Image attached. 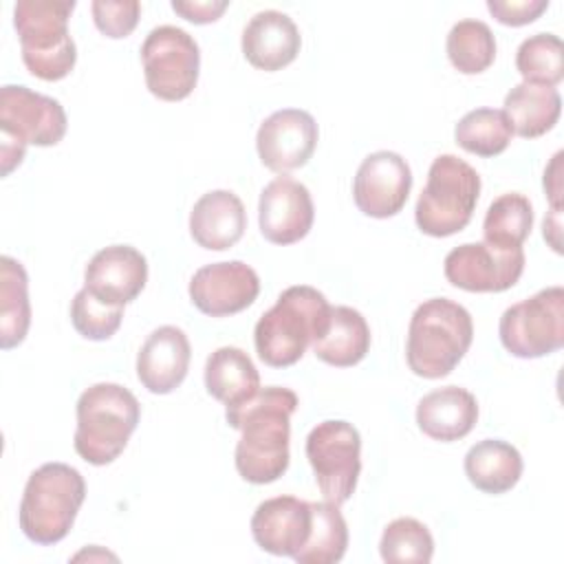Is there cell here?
Listing matches in <instances>:
<instances>
[{
	"label": "cell",
	"instance_id": "obj_1",
	"mask_svg": "<svg viewBox=\"0 0 564 564\" xmlns=\"http://www.w3.org/2000/svg\"><path fill=\"white\" fill-rule=\"evenodd\" d=\"M297 394L289 388H260L238 408H227L229 427L240 432L234 463L242 480L269 485L289 469L291 414L297 410Z\"/></svg>",
	"mask_w": 564,
	"mask_h": 564
},
{
	"label": "cell",
	"instance_id": "obj_2",
	"mask_svg": "<svg viewBox=\"0 0 564 564\" xmlns=\"http://www.w3.org/2000/svg\"><path fill=\"white\" fill-rule=\"evenodd\" d=\"M330 308L326 295L308 284L284 289L256 324L253 344L258 357L271 368L297 364L306 348L326 333Z\"/></svg>",
	"mask_w": 564,
	"mask_h": 564
},
{
	"label": "cell",
	"instance_id": "obj_3",
	"mask_svg": "<svg viewBox=\"0 0 564 564\" xmlns=\"http://www.w3.org/2000/svg\"><path fill=\"white\" fill-rule=\"evenodd\" d=\"M474 339L469 311L447 297H432L416 306L408 326L405 359L423 379L447 377L465 357Z\"/></svg>",
	"mask_w": 564,
	"mask_h": 564
},
{
	"label": "cell",
	"instance_id": "obj_4",
	"mask_svg": "<svg viewBox=\"0 0 564 564\" xmlns=\"http://www.w3.org/2000/svg\"><path fill=\"white\" fill-rule=\"evenodd\" d=\"M141 419L137 397L119 383H95L77 399L75 452L90 465H108L121 456Z\"/></svg>",
	"mask_w": 564,
	"mask_h": 564
},
{
	"label": "cell",
	"instance_id": "obj_5",
	"mask_svg": "<svg viewBox=\"0 0 564 564\" xmlns=\"http://www.w3.org/2000/svg\"><path fill=\"white\" fill-rule=\"evenodd\" d=\"M86 498L84 476L66 463H44L31 471L20 500L22 533L42 546L62 542Z\"/></svg>",
	"mask_w": 564,
	"mask_h": 564
},
{
	"label": "cell",
	"instance_id": "obj_6",
	"mask_svg": "<svg viewBox=\"0 0 564 564\" xmlns=\"http://www.w3.org/2000/svg\"><path fill=\"white\" fill-rule=\"evenodd\" d=\"M75 0H20L13 26L26 70L44 82L64 79L77 62V46L68 33Z\"/></svg>",
	"mask_w": 564,
	"mask_h": 564
},
{
	"label": "cell",
	"instance_id": "obj_7",
	"mask_svg": "<svg viewBox=\"0 0 564 564\" xmlns=\"http://www.w3.org/2000/svg\"><path fill=\"white\" fill-rule=\"evenodd\" d=\"M66 112L53 97L22 84L0 88V165L9 176L24 159L26 145H57L66 134Z\"/></svg>",
	"mask_w": 564,
	"mask_h": 564
},
{
	"label": "cell",
	"instance_id": "obj_8",
	"mask_svg": "<svg viewBox=\"0 0 564 564\" xmlns=\"http://www.w3.org/2000/svg\"><path fill=\"white\" fill-rule=\"evenodd\" d=\"M478 196V172L454 154H441L432 161L427 183L416 200V227L434 238L454 236L469 225Z\"/></svg>",
	"mask_w": 564,
	"mask_h": 564
},
{
	"label": "cell",
	"instance_id": "obj_9",
	"mask_svg": "<svg viewBox=\"0 0 564 564\" xmlns=\"http://www.w3.org/2000/svg\"><path fill=\"white\" fill-rule=\"evenodd\" d=\"M507 352L520 359H538L564 346V289L546 286L535 295L511 304L498 324Z\"/></svg>",
	"mask_w": 564,
	"mask_h": 564
},
{
	"label": "cell",
	"instance_id": "obj_10",
	"mask_svg": "<svg viewBox=\"0 0 564 564\" xmlns=\"http://www.w3.org/2000/svg\"><path fill=\"white\" fill-rule=\"evenodd\" d=\"M148 90L163 101H181L198 84L200 51L196 40L172 24L154 26L141 44Z\"/></svg>",
	"mask_w": 564,
	"mask_h": 564
},
{
	"label": "cell",
	"instance_id": "obj_11",
	"mask_svg": "<svg viewBox=\"0 0 564 564\" xmlns=\"http://www.w3.org/2000/svg\"><path fill=\"white\" fill-rule=\"evenodd\" d=\"M306 458L324 500L344 505L361 474V436L348 421L328 419L306 436Z\"/></svg>",
	"mask_w": 564,
	"mask_h": 564
},
{
	"label": "cell",
	"instance_id": "obj_12",
	"mask_svg": "<svg viewBox=\"0 0 564 564\" xmlns=\"http://www.w3.org/2000/svg\"><path fill=\"white\" fill-rule=\"evenodd\" d=\"M524 271L522 247L505 249L489 242L454 247L443 262L447 282L469 293H500L511 289Z\"/></svg>",
	"mask_w": 564,
	"mask_h": 564
},
{
	"label": "cell",
	"instance_id": "obj_13",
	"mask_svg": "<svg viewBox=\"0 0 564 564\" xmlns=\"http://www.w3.org/2000/svg\"><path fill=\"white\" fill-rule=\"evenodd\" d=\"M317 121L300 108H282L269 115L256 134V150L264 167L286 174L304 167L317 145Z\"/></svg>",
	"mask_w": 564,
	"mask_h": 564
},
{
	"label": "cell",
	"instance_id": "obj_14",
	"mask_svg": "<svg viewBox=\"0 0 564 564\" xmlns=\"http://www.w3.org/2000/svg\"><path fill=\"white\" fill-rule=\"evenodd\" d=\"M412 189V170L408 161L390 150L368 154L357 167L352 198L361 214L370 218H390L399 214Z\"/></svg>",
	"mask_w": 564,
	"mask_h": 564
},
{
	"label": "cell",
	"instance_id": "obj_15",
	"mask_svg": "<svg viewBox=\"0 0 564 564\" xmlns=\"http://www.w3.org/2000/svg\"><path fill=\"white\" fill-rule=\"evenodd\" d=\"M260 293L258 273L242 260L212 262L189 280L192 304L209 317H227L245 311Z\"/></svg>",
	"mask_w": 564,
	"mask_h": 564
},
{
	"label": "cell",
	"instance_id": "obj_16",
	"mask_svg": "<svg viewBox=\"0 0 564 564\" xmlns=\"http://www.w3.org/2000/svg\"><path fill=\"white\" fill-rule=\"evenodd\" d=\"M315 207L306 185L278 176L264 185L258 203L260 234L273 245L300 242L313 227Z\"/></svg>",
	"mask_w": 564,
	"mask_h": 564
},
{
	"label": "cell",
	"instance_id": "obj_17",
	"mask_svg": "<svg viewBox=\"0 0 564 564\" xmlns=\"http://www.w3.org/2000/svg\"><path fill=\"white\" fill-rule=\"evenodd\" d=\"M148 282V260L130 245L99 249L84 271V286L108 306H126Z\"/></svg>",
	"mask_w": 564,
	"mask_h": 564
},
{
	"label": "cell",
	"instance_id": "obj_18",
	"mask_svg": "<svg viewBox=\"0 0 564 564\" xmlns=\"http://www.w3.org/2000/svg\"><path fill=\"white\" fill-rule=\"evenodd\" d=\"M311 533V502L295 496H275L260 502L251 516L256 544L271 553L293 557Z\"/></svg>",
	"mask_w": 564,
	"mask_h": 564
},
{
	"label": "cell",
	"instance_id": "obj_19",
	"mask_svg": "<svg viewBox=\"0 0 564 564\" xmlns=\"http://www.w3.org/2000/svg\"><path fill=\"white\" fill-rule=\"evenodd\" d=\"M192 348L178 326H159L137 355V377L152 394H170L187 377Z\"/></svg>",
	"mask_w": 564,
	"mask_h": 564
},
{
	"label": "cell",
	"instance_id": "obj_20",
	"mask_svg": "<svg viewBox=\"0 0 564 564\" xmlns=\"http://www.w3.org/2000/svg\"><path fill=\"white\" fill-rule=\"evenodd\" d=\"M242 55L260 70L273 73L289 66L302 46L300 31L295 22L275 9L258 11L242 29Z\"/></svg>",
	"mask_w": 564,
	"mask_h": 564
},
{
	"label": "cell",
	"instance_id": "obj_21",
	"mask_svg": "<svg viewBox=\"0 0 564 564\" xmlns=\"http://www.w3.org/2000/svg\"><path fill=\"white\" fill-rule=\"evenodd\" d=\"M247 229V212L242 200L229 189H212L203 194L189 212V234L194 242L209 251L234 247Z\"/></svg>",
	"mask_w": 564,
	"mask_h": 564
},
{
	"label": "cell",
	"instance_id": "obj_22",
	"mask_svg": "<svg viewBox=\"0 0 564 564\" xmlns=\"http://www.w3.org/2000/svg\"><path fill=\"white\" fill-rule=\"evenodd\" d=\"M478 421L476 397L458 386H445L427 392L416 405L419 430L441 443L467 436Z\"/></svg>",
	"mask_w": 564,
	"mask_h": 564
},
{
	"label": "cell",
	"instance_id": "obj_23",
	"mask_svg": "<svg viewBox=\"0 0 564 564\" xmlns=\"http://www.w3.org/2000/svg\"><path fill=\"white\" fill-rule=\"evenodd\" d=\"M205 388L216 401L238 408L260 390V375L242 348L220 346L205 361Z\"/></svg>",
	"mask_w": 564,
	"mask_h": 564
},
{
	"label": "cell",
	"instance_id": "obj_24",
	"mask_svg": "<svg viewBox=\"0 0 564 564\" xmlns=\"http://www.w3.org/2000/svg\"><path fill=\"white\" fill-rule=\"evenodd\" d=\"M463 467L469 482L478 491L500 496L518 485L524 463L511 443L500 438H485L469 447Z\"/></svg>",
	"mask_w": 564,
	"mask_h": 564
},
{
	"label": "cell",
	"instance_id": "obj_25",
	"mask_svg": "<svg viewBox=\"0 0 564 564\" xmlns=\"http://www.w3.org/2000/svg\"><path fill=\"white\" fill-rule=\"evenodd\" d=\"M311 348L319 361L335 368H350L370 350V326L357 308L333 306L326 333Z\"/></svg>",
	"mask_w": 564,
	"mask_h": 564
},
{
	"label": "cell",
	"instance_id": "obj_26",
	"mask_svg": "<svg viewBox=\"0 0 564 564\" xmlns=\"http://www.w3.org/2000/svg\"><path fill=\"white\" fill-rule=\"evenodd\" d=\"M502 112L507 115L513 134L522 139H538L557 123L562 97L557 88L520 82L507 93Z\"/></svg>",
	"mask_w": 564,
	"mask_h": 564
},
{
	"label": "cell",
	"instance_id": "obj_27",
	"mask_svg": "<svg viewBox=\"0 0 564 564\" xmlns=\"http://www.w3.org/2000/svg\"><path fill=\"white\" fill-rule=\"evenodd\" d=\"M31 302L24 267L11 256L0 258V348L20 346L29 333Z\"/></svg>",
	"mask_w": 564,
	"mask_h": 564
},
{
	"label": "cell",
	"instance_id": "obj_28",
	"mask_svg": "<svg viewBox=\"0 0 564 564\" xmlns=\"http://www.w3.org/2000/svg\"><path fill=\"white\" fill-rule=\"evenodd\" d=\"M348 549V527L339 505L311 502V533L293 555L297 564H335Z\"/></svg>",
	"mask_w": 564,
	"mask_h": 564
},
{
	"label": "cell",
	"instance_id": "obj_29",
	"mask_svg": "<svg viewBox=\"0 0 564 564\" xmlns=\"http://www.w3.org/2000/svg\"><path fill=\"white\" fill-rule=\"evenodd\" d=\"M513 130L502 110L476 108L463 115L454 128L456 143L476 156H498L511 143Z\"/></svg>",
	"mask_w": 564,
	"mask_h": 564
},
{
	"label": "cell",
	"instance_id": "obj_30",
	"mask_svg": "<svg viewBox=\"0 0 564 564\" xmlns=\"http://www.w3.org/2000/svg\"><path fill=\"white\" fill-rule=\"evenodd\" d=\"M533 229V207L524 194L509 192L498 196L485 214L482 234L485 242L513 249L522 247Z\"/></svg>",
	"mask_w": 564,
	"mask_h": 564
},
{
	"label": "cell",
	"instance_id": "obj_31",
	"mask_svg": "<svg viewBox=\"0 0 564 564\" xmlns=\"http://www.w3.org/2000/svg\"><path fill=\"white\" fill-rule=\"evenodd\" d=\"M447 57L463 75H478L496 59V37L480 20H460L447 33Z\"/></svg>",
	"mask_w": 564,
	"mask_h": 564
},
{
	"label": "cell",
	"instance_id": "obj_32",
	"mask_svg": "<svg viewBox=\"0 0 564 564\" xmlns=\"http://www.w3.org/2000/svg\"><path fill=\"white\" fill-rule=\"evenodd\" d=\"M516 68L527 84L555 88L564 77L562 40L553 33H535L516 51Z\"/></svg>",
	"mask_w": 564,
	"mask_h": 564
},
{
	"label": "cell",
	"instance_id": "obj_33",
	"mask_svg": "<svg viewBox=\"0 0 564 564\" xmlns=\"http://www.w3.org/2000/svg\"><path fill=\"white\" fill-rule=\"evenodd\" d=\"M379 553L388 564H427L434 555V538L416 518H397L383 529Z\"/></svg>",
	"mask_w": 564,
	"mask_h": 564
},
{
	"label": "cell",
	"instance_id": "obj_34",
	"mask_svg": "<svg viewBox=\"0 0 564 564\" xmlns=\"http://www.w3.org/2000/svg\"><path fill=\"white\" fill-rule=\"evenodd\" d=\"M123 319V306H108L99 302L86 286L79 289L70 302V322L75 330L93 341L110 339Z\"/></svg>",
	"mask_w": 564,
	"mask_h": 564
},
{
	"label": "cell",
	"instance_id": "obj_35",
	"mask_svg": "<svg viewBox=\"0 0 564 564\" xmlns=\"http://www.w3.org/2000/svg\"><path fill=\"white\" fill-rule=\"evenodd\" d=\"M95 26L112 40L128 37L141 15V4L137 0H95L90 4Z\"/></svg>",
	"mask_w": 564,
	"mask_h": 564
},
{
	"label": "cell",
	"instance_id": "obj_36",
	"mask_svg": "<svg viewBox=\"0 0 564 564\" xmlns=\"http://www.w3.org/2000/svg\"><path fill=\"white\" fill-rule=\"evenodd\" d=\"M487 9L505 26H524L549 9V0H487Z\"/></svg>",
	"mask_w": 564,
	"mask_h": 564
},
{
	"label": "cell",
	"instance_id": "obj_37",
	"mask_svg": "<svg viewBox=\"0 0 564 564\" xmlns=\"http://www.w3.org/2000/svg\"><path fill=\"white\" fill-rule=\"evenodd\" d=\"M229 7L227 0H194V2H178L174 0L172 2V11H176L181 18H185L187 22H194V24H209V22H216L225 9Z\"/></svg>",
	"mask_w": 564,
	"mask_h": 564
},
{
	"label": "cell",
	"instance_id": "obj_38",
	"mask_svg": "<svg viewBox=\"0 0 564 564\" xmlns=\"http://www.w3.org/2000/svg\"><path fill=\"white\" fill-rule=\"evenodd\" d=\"M562 152H557L549 167L544 170V192L549 196L551 209H562Z\"/></svg>",
	"mask_w": 564,
	"mask_h": 564
},
{
	"label": "cell",
	"instance_id": "obj_39",
	"mask_svg": "<svg viewBox=\"0 0 564 564\" xmlns=\"http://www.w3.org/2000/svg\"><path fill=\"white\" fill-rule=\"evenodd\" d=\"M560 216H562V209H551V214L544 218L542 223V234H544V240L553 247L555 253L562 251V240H560V229H562V223H560Z\"/></svg>",
	"mask_w": 564,
	"mask_h": 564
}]
</instances>
